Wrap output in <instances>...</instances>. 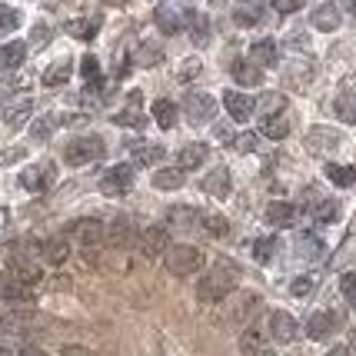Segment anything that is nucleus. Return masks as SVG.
<instances>
[{"label": "nucleus", "instance_id": "obj_15", "mask_svg": "<svg viewBox=\"0 0 356 356\" xmlns=\"http://www.w3.org/2000/svg\"><path fill=\"white\" fill-rule=\"evenodd\" d=\"M296 333H300V326H296V320L290 313H283V310L270 313V337L277 343H293Z\"/></svg>", "mask_w": 356, "mask_h": 356}, {"label": "nucleus", "instance_id": "obj_1", "mask_svg": "<svg viewBox=\"0 0 356 356\" xmlns=\"http://www.w3.org/2000/svg\"><path fill=\"white\" fill-rule=\"evenodd\" d=\"M240 283V266L230 260H220L210 273H203L197 283V296L200 303H220L227 293H233V286Z\"/></svg>", "mask_w": 356, "mask_h": 356}, {"label": "nucleus", "instance_id": "obj_25", "mask_svg": "<svg viewBox=\"0 0 356 356\" xmlns=\"http://www.w3.org/2000/svg\"><path fill=\"white\" fill-rule=\"evenodd\" d=\"M40 257H44L50 266H63L67 257H70V243L63 236H54V240H44L40 243Z\"/></svg>", "mask_w": 356, "mask_h": 356}, {"label": "nucleus", "instance_id": "obj_56", "mask_svg": "<svg viewBox=\"0 0 356 356\" xmlns=\"http://www.w3.org/2000/svg\"><path fill=\"white\" fill-rule=\"evenodd\" d=\"M340 10H346V14L356 17V0H340Z\"/></svg>", "mask_w": 356, "mask_h": 356}, {"label": "nucleus", "instance_id": "obj_60", "mask_svg": "<svg viewBox=\"0 0 356 356\" xmlns=\"http://www.w3.org/2000/svg\"><path fill=\"white\" fill-rule=\"evenodd\" d=\"M240 3H247V7H257V3H260V0H240Z\"/></svg>", "mask_w": 356, "mask_h": 356}, {"label": "nucleus", "instance_id": "obj_49", "mask_svg": "<svg viewBox=\"0 0 356 356\" xmlns=\"http://www.w3.org/2000/svg\"><path fill=\"white\" fill-rule=\"evenodd\" d=\"M286 77H290V83H296V87H307V80L313 77V70L310 67H290Z\"/></svg>", "mask_w": 356, "mask_h": 356}, {"label": "nucleus", "instance_id": "obj_48", "mask_svg": "<svg viewBox=\"0 0 356 356\" xmlns=\"http://www.w3.org/2000/svg\"><path fill=\"white\" fill-rule=\"evenodd\" d=\"M80 70H83V77H87V83H100V67H97V60L93 57H83V63H80Z\"/></svg>", "mask_w": 356, "mask_h": 356}, {"label": "nucleus", "instance_id": "obj_40", "mask_svg": "<svg viewBox=\"0 0 356 356\" xmlns=\"http://www.w3.org/2000/svg\"><path fill=\"white\" fill-rule=\"evenodd\" d=\"M113 124L117 127H143L147 120H143V113H140L137 107H130V110H120V113H113Z\"/></svg>", "mask_w": 356, "mask_h": 356}, {"label": "nucleus", "instance_id": "obj_28", "mask_svg": "<svg viewBox=\"0 0 356 356\" xmlns=\"http://www.w3.org/2000/svg\"><path fill=\"white\" fill-rule=\"evenodd\" d=\"M186 184V170L184 167H160L154 173V186L156 190H180Z\"/></svg>", "mask_w": 356, "mask_h": 356}, {"label": "nucleus", "instance_id": "obj_18", "mask_svg": "<svg viewBox=\"0 0 356 356\" xmlns=\"http://www.w3.org/2000/svg\"><path fill=\"white\" fill-rule=\"evenodd\" d=\"M167 227L170 230H197L200 227V213L193 210V207H184V203H177V207H170L167 210Z\"/></svg>", "mask_w": 356, "mask_h": 356}, {"label": "nucleus", "instance_id": "obj_32", "mask_svg": "<svg viewBox=\"0 0 356 356\" xmlns=\"http://www.w3.org/2000/svg\"><path fill=\"white\" fill-rule=\"evenodd\" d=\"M233 77L240 80L243 87H257V83H264V70L253 60H236L233 63Z\"/></svg>", "mask_w": 356, "mask_h": 356}, {"label": "nucleus", "instance_id": "obj_10", "mask_svg": "<svg viewBox=\"0 0 356 356\" xmlns=\"http://www.w3.org/2000/svg\"><path fill=\"white\" fill-rule=\"evenodd\" d=\"M333 113L340 117L343 124H356V77H350L343 83V90L333 100Z\"/></svg>", "mask_w": 356, "mask_h": 356}, {"label": "nucleus", "instance_id": "obj_45", "mask_svg": "<svg viewBox=\"0 0 356 356\" xmlns=\"http://www.w3.org/2000/svg\"><path fill=\"white\" fill-rule=\"evenodd\" d=\"M296 250H300L303 257H320V253H323V243H320L316 236H310V233H307V236H300Z\"/></svg>", "mask_w": 356, "mask_h": 356}, {"label": "nucleus", "instance_id": "obj_38", "mask_svg": "<svg viewBox=\"0 0 356 356\" xmlns=\"http://www.w3.org/2000/svg\"><path fill=\"white\" fill-rule=\"evenodd\" d=\"M134 60H137L140 67H154V63L163 60V50H160L154 40H147V44H140V50H137V57H134Z\"/></svg>", "mask_w": 356, "mask_h": 356}, {"label": "nucleus", "instance_id": "obj_54", "mask_svg": "<svg viewBox=\"0 0 356 356\" xmlns=\"http://www.w3.org/2000/svg\"><path fill=\"white\" fill-rule=\"evenodd\" d=\"M47 33H50V31H47L44 24H37V27H33V40H31V44H33V47L47 44Z\"/></svg>", "mask_w": 356, "mask_h": 356}, {"label": "nucleus", "instance_id": "obj_6", "mask_svg": "<svg viewBox=\"0 0 356 356\" xmlns=\"http://www.w3.org/2000/svg\"><path fill=\"white\" fill-rule=\"evenodd\" d=\"M190 14H193L190 7H180V3H173V0L170 3H160V7H156V27L163 33H180L186 24H190Z\"/></svg>", "mask_w": 356, "mask_h": 356}, {"label": "nucleus", "instance_id": "obj_58", "mask_svg": "<svg viewBox=\"0 0 356 356\" xmlns=\"http://www.w3.org/2000/svg\"><path fill=\"white\" fill-rule=\"evenodd\" d=\"M7 280H10V277H7V273H0V293H3V286H7Z\"/></svg>", "mask_w": 356, "mask_h": 356}, {"label": "nucleus", "instance_id": "obj_41", "mask_svg": "<svg viewBox=\"0 0 356 356\" xmlns=\"http://www.w3.org/2000/svg\"><path fill=\"white\" fill-rule=\"evenodd\" d=\"M17 27H20V14H17L14 7H0V37L14 33Z\"/></svg>", "mask_w": 356, "mask_h": 356}, {"label": "nucleus", "instance_id": "obj_27", "mask_svg": "<svg viewBox=\"0 0 356 356\" xmlns=\"http://www.w3.org/2000/svg\"><path fill=\"white\" fill-rule=\"evenodd\" d=\"M203 190H207L210 197H220V200L230 197V170H227V167H217L213 173H207V177H203Z\"/></svg>", "mask_w": 356, "mask_h": 356}, {"label": "nucleus", "instance_id": "obj_39", "mask_svg": "<svg viewBox=\"0 0 356 356\" xmlns=\"http://www.w3.org/2000/svg\"><path fill=\"white\" fill-rule=\"evenodd\" d=\"M273 253H277V240H273V236H260V240L253 243V257H257L260 264L273 260Z\"/></svg>", "mask_w": 356, "mask_h": 356}, {"label": "nucleus", "instance_id": "obj_59", "mask_svg": "<svg viewBox=\"0 0 356 356\" xmlns=\"http://www.w3.org/2000/svg\"><path fill=\"white\" fill-rule=\"evenodd\" d=\"M107 3H113V7H124V3H130V0H107Z\"/></svg>", "mask_w": 356, "mask_h": 356}, {"label": "nucleus", "instance_id": "obj_12", "mask_svg": "<svg viewBox=\"0 0 356 356\" xmlns=\"http://www.w3.org/2000/svg\"><path fill=\"white\" fill-rule=\"evenodd\" d=\"M337 326H340V316H337V313L316 310V313H310V320H307V337H310V340H326Z\"/></svg>", "mask_w": 356, "mask_h": 356}, {"label": "nucleus", "instance_id": "obj_42", "mask_svg": "<svg viewBox=\"0 0 356 356\" xmlns=\"http://www.w3.org/2000/svg\"><path fill=\"white\" fill-rule=\"evenodd\" d=\"M313 213H316V220H323V223H333V220L340 217V203L337 200H320L316 207H313Z\"/></svg>", "mask_w": 356, "mask_h": 356}, {"label": "nucleus", "instance_id": "obj_26", "mask_svg": "<svg viewBox=\"0 0 356 356\" xmlns=\"http://www.w3.org/2000/svg\"><path fill=\"white\" fill-rule=\"evenodd\" d=\"M266 223H270V227H293L296 223V207L293 203L273 200L270 207H266Z\"/></svg>", "mask_w": 356, "mask_h": 356}, {"label": "nucleus", "instance_id": "obj_47", "mask_svg": "<svg viewBox=\"0 0 356 356\" xmlns=\"http://www.w3.org/2000/svg\"><path fill=\"white\" fill-rule=\"evenodd\" d=\"M227 143H230L233 150H243V154H247V150H253V147H257V134H240V137H230L227 140Z\"/></svg>", "mask_w": 356, "mask_h": 356}, {"label": "nucleus", "instance_id": "obj_46", "mask_svg": "<svg viewBox=\"0 0 356 356\" xmlns=\"http://www.w3.org/2000/svg\"><path fill=\"white\" fill-rule=\"evenodd\" d=\"M340 290H343V296H346V303L356 307V277L353 273H343L340 277Z\"/></svg>", "mask_w": 356, "mask_h": 356}, {"label": "nucleus", "instance_id": "obj_34", "mask_svg": "<svg viewBox=\"0 0 356 356\" xmlns=\"http://www.w3.org/2000/svg\"><path fill=\"white\" fill-rule=\"evenodd\" d=\"M186 27H190V37H193V44H197V47H203L207 40H210V20H207L203 14H197V10H193Z\"/></svg>", "mask_w": 356, "mask_h": 356}, {"label": "nucleus", "instance_id": "obj_36", "mask_svg": "<svg viewBox=\"0 0 356 356\" xmlns=\"http://www.w3.org/2000/svg\"><path fill=\"white\" fill-rule=\"evenodd\" d=\"M326 177H330L337 186H353L356 184V170L353 167H343V163H330V167H326Z\"/></svg>", "mask_w": 356, "mask_h": 356}, {"label": "nucleus", "instance_id": "obj_9", "mask_svg": "<svg viewBox=\"0 0 356 356\" xmlns=\"http://www.w3.org/2000/svg\"><path fill=\"white\" fill-rule=\"evenodd\" d=\"M137 247L143 250V257L156 260L160 253H167V250H170V233H167V227H147V230H140Z\"/></svg>", "mask_w": 356, "mask_h": 356}, {"label": "nucleus", "instance_id": "obj_5", "mask_svg": "<svg viewBox=\"0 0 356 356\" xmlns=\"http://www.w3.org/2000/svg\"><path fill=\"white\" fill-rule=\"evenodd\" d=\"M184 110H186V120L200 127V124H210V120H213V113H217V104H213V97H210V93L193 90V93H186Z\"/></svg>", "mask_w": 356, "mask_h": 356}, {"label": "nucleus", "instance_id": "obj_57", "mask_svg": "<svg viewBox=\"0 0 356 356\" xmlns=\"http://www.w3.org/2000/svg\"><path fill=\"white\" fill-rule=\"evenodd\" d=\"M0 356H17V353L10 350V346H0Z\"/></svg>", "mask_w": 356, "mask_h": 356}, {"label": "nucleus", "instance_id": "obj_13", "mask_svg": "<svg viewBox=\"0 0 356 356\" xmlns=\"http://www.w3.org/2000/svg\"><path fill=\"white\" fill-rule=\"evenodd\" d=\"M10 277H14L20 286H27V290H31V286H37V283L44 280V270L33 264L31 257H14V264H10Z\"/></svg>", "mask_w": 356, "mask_h": 356}, {"label": "nucleus", "instance_id": "obj_14", "mask_svg": "<svg viewBox=\"0 0 356 356\" xmlns=\"http://www.w3.org/2000/svg\"><path fill=\"white\" fill-rule=\"evenodd\" d=\"M337 147H340V134L330 130V127H313L310 134H307V150L310 154H330Z\"/></svg>", "mask_w": 356, "mask_h": 356}, {"label": "nucleus", "instance_id": "obj_21", "mask_svg": "<svg viewBox=\"0 0 356 356\" xmlns=\"http://www.w3.org/2000/svg\"><path fill=\"white\" fill-rule=\"evenodd\" d=\"M31 113H33L31 97H17L14 104H7V107H3V124L7 127H24L27 120H31Z\"/></svg>", "mask_w": 356, "mask_h": 356}, {"label": "nucleus", "instance_id": "obj_16", "mask_svg": "<svg viewBox=\"0 0 356 356\" xmlns=\"http://www.w3.org/2000/svg\"><path fill=\"white\" fill-rule=\"evenodd\" d=\"M223 107H227V113H230L236 124H247L250 117H253V100H250L247 93H240V90L223 93Z\"/></svg>", "mask_w": 356, "mask_h": 356}, {"label": "nucleus", "instance_id": "obj_53", "mask_svg": "<svg viewBox=\"0 0 356 356\" xmlns=\"http://www.w3.org/2000/svg\"><path fill=\"white\" fill-rule=\"evenodd\" d=\"M60 353H63V356H97L93 350H87V346H77V343H67Z\"/></svg>", "mask_w": 356, "mask_h": 356}, {"label": "nucleus", "instance_id": "obj_24", "mask_svg": "<svg viewBox=\"0 0 356 356\" xmlns=\"http://www.w3.org/2000/svg\"><path fill=\"white\" fill-rule=\"evenodd\" d=\"M283 107H286V97L277 90H266L260 93V100H253V110L264 117V120H270V117H280L283 113Z\"/></svg>", "mask_w": 356, "mask_h": 356}, {"label": "nucleus", "instance_id": "obj_3", "mask_svg": "<svg viewBox=\"0 0 356 356\" xmlns=\"http://www.w3.org/2000/svg\"><path fill=\"white\" fill-rule=\"evenodd\" d=\"M163 264H167V270H170L173 277H193V273H200L203 253L197 247L180 243V247H170L163 253Z\"/></svg>", "mask_w": 356, "mask_h": 356}, {"label": "nucleus", "instance_id": "obj_52", "mask_svg": "<svg viewBox=\"0 0 356 356\" xmlns=\"http://www.w3.org/2000/svg\"><path fill=\"white\" fill-rule=\"evenodd\" d=\"M257 20H260V10H257V7H250V10H236V24H243V27L257 24Z\"/></svg>", "mask_w": 356, "mask_h": 356}, {"label": "nucleus", "instance_id": "obj_37", "mask_svg": "<svg viewBox=\"0 0 356 356\" xmlns=\"http://www.w3.org/2000/svg\"><path fill=\"white\" fill-rule=\"evenodd\" d=\"M200 227L210 233V236H227V233H230V223L220 217V213H200Z\"/></svg>", "mask_w": 356, "mask_h": 356}, {"label": "nucleus", "instance_id": "obj_20", "mask_svg": "<svg viewBox=\"0 0 356 356\" xmlns=\"http://www.w3.org/2000/svg\"><path fill=\"white\" fill-rule=\"evenodd\" d=\"M260 310V296L257 293H236V300L230 303V320L233 323H250Z\"/></svg>", "mask_w": 356, "mask_h": 356}, {"label": "nucleus", "instance_id": "obj_35", "mask_svg": "<svg viewBox=\"0 0 356 356\" xmlns=\"http://www.w3.org/2000/svg\"><path fill=\"white\" fill-rule=\"evenodd\" d=\"M290 117H286V113H280V117H270V120H264V130H260V134H266V137L270 140H283L286 137V134H290Z\"/></svg>", "mask_w": 356, "mask_h": 356}, {"label": "nucleus", "instance_id": "obj_50", "mask_svg": "<svg viewBox=\"0 0 356 356\" xmlns=\"http://www.w3.org/2000/svg\"><path fill=\"white\" fill-rule=\"evenodd\" d=\"M273 10L277 14H296V10H303V0H273Z\"/></svg>", "mask_w": 356, "mask_h": 356}, {"label": "nucleus", "instance_id": "obj_4", "mask_svg": "<svg viewBox=\"0 0 356 356\" xmlns=\"http://www.w3.org/2000/svg\"><path fill=\"white\" fill-rule=\"evenodd\" d=\"M67 236H70V240H77L80 247H97V243H104V240H107V227H104L100 220L83 217V220H74V223L67 227Z\"/></svg>", "mask_w": 356, "mask_h": 356}, {"label": "nucleus", "instance_id": "obj_19", "mask_svg": "<svg viewBox=\"0 0 356 356\" xmlns=\"http://www.w3.org/2000/svg\"><path fill=\"white\" fill-rule=\"evenodd\" d=\"M130 156H134V163H137V167H156V163L167 156V150H163L160 143H143V140H134V143H130Z\"/></svg>", "mask_w": 356, "mask_h": 356}, {"label": "nucleus", "instance_id": "obj_23", "mask_svg": "<svg viewBox=\"0 0 356 356\" xmlns=\"http://www.w3.org/2000/svg\"><path fill=\"white\" fill-rule=\"evenodd\" d=\"M250 60L257 63L260 70H264V67H277V63H280L277 40H270V37H266V40H257V44L250 47Z\"/></svg>", "mask_w": 356, "mask_h": 356}, {"label": "nucleus", "instance_id": "obj_8", "mask_svg": "<svg viewBox=\"0 0 356 356\" xmlns=\"http://www.w3.org/2000/svg\"><path fill=\"white\" fill-rule=\"evenodd\" d=\"M130 186H134V163H117V167H110V170L104 173V180H100V190H104L107 197H124Z\"/></svg>", "mask_w": 356, "mask_h": 356}, {"label": "nucleus", "instance_id": "obj_17", "mask_svg": "<svg viewBox=\"0 0 356 356\" xmlns=\"http://www.w3.org/2000/svg\"><path fill=\"white\" fill-rule=\"evenodd\" d=\"M310 24L316 27V31L333 33L343 24V10L337 7V3H320V7H316V10L310 14Z\"/></svg>", "mask_w": 356, "mask_h": 356}, {"label": "nucleus", "instance_id": "obj_22", "mask_svg": "<svg viewBox=\"0 0 356 356\" xmlns=\"http://www.w3.org/2000/svg\"><path fill=\"white\" fill-rule=\"evenodd\" d=\"M240 353L243 356H273V350H270V340H266L260 330H243V337H240Z\"/></svg>", "mask_w": 356, "mask_h": 356}, {"label": "nucleus", "instance_id": "obj_44", "mask_svg": "<svg viewBox=\"0 0 356 356\" xmlns=\"http://www.w3.org/2000/svg\"><path fill=\"white\" fill-rule=\"evenodd\" d=\"M57 124H60V117H54V113H50V117H40V120L33 124V137L47 140L50 137V130H57Z\"/></svg>", "mask_w": 356, "mask_h": 356}, {"label": "nucleus", "instance_id": "obj_7", "mask_svg": "<svg viewBox=\"0 0 356 356\" xmlns=\"http://www.w3.org/2000/svg\"><path fill=\"white\" fill-rule=\"evenodd\" d=\"M54 180H57V167H54V163H31L27 170L20 173V186L31 190V193H44V190H50Z\"/></svg>", "mask_w": 356, "mask_h": 356}, {"label": "nucleus", "instance_id": "obj_2", "mask_svg": "<svg viewBox=\"0 0 356 356\" xmlns=\"http://www.w3.org/2000/svg\"><path fill=\"white\" fill-rule=\"evenodd\" d=\"M104 154H107V140L97 137V134H83V137L70 140V143L63 147V160H67L70 167H87L93 160H100Z\"/></svg>", "mask_w": 356, "mask_h": 356}, {"label": "nucleus", "instance_id": "obj_29", "mask_svg": "<svg viewBox=\"0 0 356 356\" xmlns=\"http://www.w3.org/2000/svg\"><path fill=\"white\" fill-rule=\"evenodd\" d=\"M27 57V44H20V40H10V44L0 47V70H17L20 63Z\"/></svg>", "mask_w": 356, "mask_h": 356}, {"label": "nucleus", "instance_id": "obj_33", "mask_svg": "<svg viewBox=\"0 0 356 356\" xmlns=\"http://www.w3.org/2000/svg\"><path fill=\"white\" fill-rule=\"evenodd\" d=\"M154 120L163 127V130L177 127V104H173V100H156L154 104Z\"/></svg>", "mask_w": 356, "mask_h": 356}, {"label": "nucleus", "instance_id": "obj_11", "mask_svg": "<svg viewBox=\"0 0 356 356\" xmlns=\"http://www.w3.org/2000/svg\"><path fill=\"white\" fill-rule=\"evenodd\" d=\"M107 240L113 247H130V243L140 240V233H137V227H134V220L127 217V213H120V217L107 227Z\"/></svg>", "mask_w": 356, "mask_h": 356}, {"label": "nucleus", "instance_id": "obj_31", "mask_svg": "<svg viewBox=\"0 0 356 356\" xmlns=\"http://www.w3.org/2000/svg\"><path fill=\"white\" fill-rule=\"evenodd\" d=\"M70 74H74V60H57L54 67H47L44 70V87H63L67 80H70Z\"/></svg>", "mask_w": 356, "mask_h": 356}, {"label": "nucleus", "instance_id": "obj_55", "mask_svg": "<svg viewBox=\"0 0 356 356\" xmlns=\"http://www.w3.org/2000/svg\"><path fill=\"white\" fill-rule=\"evenodd\" d=\"M326 356H353V350H350V346H333Z\"/></svg>", "mask_w": 356, "mask_h": 356}, {"label": "nucleus", "instance_id": "obj_43", "mask_svg": "<svg viewBox=\"0 0 356 356\" xmlns=\"http://www.w3.org/2000/svg\"><path fill=\"white\" fill-rule=\"evenodd\" d=\"M67 31L74 33V37H83V40H90L93 33H97V20H70V24H67Z\"/></svg>", "mask_w": 356, "mask_h": 356}, {"label": "nucleus", "instance_id": "obj_30", "mask_svg": "<svg viewBox=\"0 0 356 356\" xmlns=\"http://www.w3.org/2000/svg\"><path fill=\"white\" fill-rule=\"evenodd\" d=\"M177 156H180V167L184 170H197V167H203V160L210 156V147L207 143H186Z\"/></svg>", "mask_w": 356, "mask_h": 356}, {"label": "nucleus", "instance_id": "obj_51", "mask_svg": "<svg viewBox=\"0 0 356 356\" xmlns=\"http://www.w3.org/2000/svg\"><path fill=\"white\" fill-rule=\"evenodd\" d=\"M290 290H293L296 296H307L313 290V277H296L293 280V286H290Z\"/></svg>", "mask_w": 356, "mask_h": 356}]
</instances>
